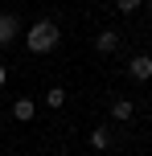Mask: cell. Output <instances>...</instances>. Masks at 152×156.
<instances>
[{
  "mask_svg": "<svg viewBox=\"0 0 152 156\" xmlns=\"http://www.w3.org/2000/svg\"><path fill=\"white\" fill-rule=\"evenodd\" d=\"M95 49L99 54H115V49H119V29H103L95 37Z\"/></svg>",
  "mask_w": 152,
  "mask_h": 156,
  "instance_id": "obj_5",
  "label": "cell"
},
{
  "mask_svg": "<svg viewBox=\"0 0 152 156\" xmlns=\"http://www.w3.org/2000/svg\"><path fill=\"white\" fill-rule=\"evenodd\" d=\"M111 119L115 123H132V119H136V103L132 99H115L111 103Z\"/></svg>",
  "mask_w": 152,
  "mask_h": 156,
  "instance_id": "obj_4",
  "label": "cell"
},
{
  "mask_svg": "<svg viewBox=\"0 0 152 156\" xmlns=\"http://www.w3.org/2000/svg\"><path fill=\"white\" fill-rule=\"evenodd\" d=\"M87 140H90V148H95V152H107V148H111V127H107V123H99L95 132L87 136Z\"/></svg>",
  "mask_w": 152,
  "mask_h": 156,
  "instance_id": "obj_6",
  "label": "cell"
},
{
  "mask_svg": "<svg viewBox=\"0 0 152 156\" xmlns=\"http://www.w3.org/2000/svg\"><path fill=\"white\" fill-rule=\"evenodd\" d=\"M41 103H45L49 111H58V107H66V90H62V86H49V90L41 94Z\"/></svg>",
  "mask_w": 152,
  "mask_h": 156,
  "instance_id": "obj_8",
  "label": "cell"
},
{
  "mask_svg": "<svg viewBox=\"0 0 152 156\" xmlns=\"http://www.w3.org/2000/svg\"><path fill=\"white\" fill-rule=\"evenodd\" d=\"M16 37H21V21L12 12H0V49H8Z\"/></svg>",
  "mask_w": 152,
  "mask_h": 156,
  "instance_id": "obj_3",
  "label": "cell"
},
{
  "mask_svg": "<svg viewBox=\"0 0 152 156\" xmlns=\"http://www.w3.org/2000/svg\"><path fill=\"white\" fill-rule=\"evenodd\" d=\"M4 82H8V70H4V66H0V86H4Z\"/></svg>",
  "mask_w": 152,
  "mask_h": 156,
  "instance_id": "obj_10",
  "label": "cell"
},
{
  "mask_svg": "<svg viewBox=\"0 0 152 156\" xmlns=\"http://www.w3.org/2000/svg\"><path fill=\"white\" fill-rule=\"evenodd\" d=\"M33 115H37V103H33V99H25V94H21V99L12 103V119H21V123H29Z\"/></svg>",
  "mask_w": 152,
  "mask_h": 156,
  "instance_id": "obj_7",
  "label": "cell"
},
{
  "mask_svg": "<svg viewBox=\"0 0 152 156\" xmlns=\"http://www.w3.org/2000/svg\"><path fill=\"white\" fill-rule=\"evenodd\" d=\"M58 41H62V29H58L49 16H41V21H33L29 29H25V49H29V54H54Z\"/></svg>",
  "mask_w": 152,
  "mask_h": 156,
  "instance_id": "obj_1",
  "label": "cell"
},
{
  "mask_svg": "<svg viewBox=\"0 0 152 156\" xmlns=\"http://www.w3.org/2000/svg\"><path fill=\"white\" fill-rule=\"evenodd\" d=\"M128 74L136 82H152V54H132L128 58Z\"/></svg>",
  "mask_w": 152,
  "mask_h": 156,
  "instance_id": "obj_2",
  "label": "cell"
},
{
  "mask_svg": "<svg viewBox=\"0 0 152 156\" xmlns=\"http://www.w3.org/2000/svg\"><path fill=\"white\" fill-rule=\"evenodd\" d=\"M140 4H144V0H115V8H119L123 16H132V12H140Z\"/></svg>",
  "mask_w": 152,
  "mask_h": 156,
  "instance_id": "obj_9",
  "label": "cell"
}]
</instances>
